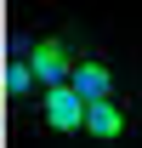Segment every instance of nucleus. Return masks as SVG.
I'll return each mask as SVG.
<instances>
[{
    "instance_id": "f257e3e1",
    "label": "nucleus",
    "mask_w": 142,
    "mask_h": 148,
    "mask_svg": "<svg viewBox=\"0 0 142 148\" xmlns=\"http://www.w3.org/2000/svg\"><path fill=\"white\" fill-rule=\"evenodd\" d=\"M12 51L34 69V80L40 86H57V80H68V69H74V57L85 51L74 34H63V29H34V34H17V46Z\"/></svg>"
},
{
    "instance_id": "f03ea898",
    "label": "nucleus",
    "mask_w": 142,
    "mask_h": 148,
    "mask_svg": "<svg viewBox=\"0 0 142 148\" xmlns=\"http://www.w3.org/2000/svg\"><path fill=\"white\" fill-rule=\"evenodd\" d=\"M40 108H34V120H40V131H51V137H85V97L74 91L68 80H57V86H40Z\"/></svg>"
},
{
    "instance_id": "7ed1b4c3",
    "label": "nucleus",
    "mask_w": 142,
    "mask_h": 148,
    "mask_svg": "<svg viewBox=\"0 0 142 148\" xmlns=\"http://www.w3.org/2000/svg\"><path fill=\"white\" fill-rule=\"evenodd\" d=\"M137 131V103L125 91H108V97H91L85 103V137L91 143H119Z\"/></svg>"
},
{
    "instance_id": "20e7f679",
    "label": "nucleus",
    "mask_w": 142,
    "mask_h": 148,
    "mask_svg": "<svg viewBox=\"0 0 142 148\" xmlns=\"http://www.w3.org/2000/svg\"><path fill=\"white\" fill-rule=\"evenodd\" d=\"M68 86L91 103V97L119 91V69H114V57H108V51H91V46H85V51L74 57V69H68Z\"/></svg>"
},
{
    "instance_id": "39448f33",
    "label": "nucleus",
    "mask_w": 142,
    "mask_h": 148,
    "mask_svg": "<svg viewBox=\"0 0 142 148\" xmlns=\"http://www.w3.org/2000/svg\"><path fill=\"white\" fill-rule=\"evenodd\" d=\"M0 80H6V97H34V91H40V80H34V69H29V63H23L17 51L6 57V69H0Z\"/></svg>"
},
{
    "instance_id": "423d86ee",
    "label": "nucleus",
    "mask_w": 142,
    "mask_h": 148,
    "mask_svg": "<svg viewBox=\"0 0 142 148\" xmlns=\"http://www.w3.org/2000/svg\"><path fill=\"white\" fill-rule=\"evenodd\" d=\"M0 97H6V80H0Z\"/></svg>"
}]
</instances>
